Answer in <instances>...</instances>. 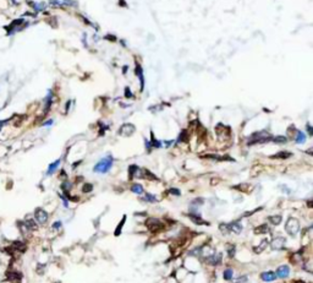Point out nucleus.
Returning a JSON list of instances; mask_svg holds the SVG:
<instances>
[{"label":"nucleus","mask_w":313,"mask_h":283,"mask_svg":"<svg viewBox=\"0 0 313 283\" xmlns=\"http://www.w3.org/2000/svg\"><path fill=\"white\" fill-rule=\"evenodd\" d=\"M113 162H114L113 157H111V156H108V157L103 158L102 161H99L98 163H97V164L94 165L93 170L95 172V173H107V172H109L110 168L113 167Z\"/></svg>","instance_id":"1"},{"label":"nucleus","mask_w":313,"mask_h":283,"mask_svg":"<svg viewBox=\"0 0 313 283\" xmlns=\"http://www.w3.org/2000/svg\"><path fill=\"white\" fill-rule=\"evenodd\" d=\"M285 231H286V233L289 235L295 237L298 233V231H300V223H298V221L294 217H289L286 221V224H285Z\"/></svg>","instance_id":"2"},{"label":"nucleus","mask_w":313,"mask_h":283,"mask_svg":"<svg viewBox=\"0 0 313 283\" xmlns=\"http://www.w3.org/2000/svg\"><path fill=\"white\" fill-rule=\"evenodd\" d=\"M146 226H147L148 229L150 232H153V233L159 232V231H162L164 228V224L160 222V221L157 219V218H153V217L147 218V221H146Z\"/></svg>","instance_id":"3"},{"label":"nucleus","mask_w":313,"mask_h":283,"mask_svg":"<svg viewBox=\"0 0 313 283\" xmlns=\"http://www.w3.org/2000/svg\"><path fill=\"white\" fill-rule=\"evenodd\" d=\"M34 218H36L37 221V223L39 224H45L48 222V213L45 210L43 209H40V207H38V209H36V211H34Z\"/></svg>","instance_id":"4"},{"label":"nucleus","mask_w":313,"mask_h":283,"mask_svg":"<svg viewBox=\"0 0 313 283\" xmlns=\"http://www.w3.org/2000/svg\"><path fill=\"white\" fill-rule=\"evenodd\" d=\"M285 238L284 237H276L272 240V243H270V246H272L273 250H283L285 248Z\"/></svg>","instance_id":"5"},{"label":"nucleus","mask_w":313,"mask_h":283,"mask_svg":"<svg viewBox=\"0 0 313 283\" xmlns=\"http://www.w3.org/2000/svg\"><path fill=\"white\" fill-rule=\"evenodd\" d=\"M135 125H132V124H124V125L120 128L119 130V135L121 136H131L132 134L135 133Z\"/></svg>","instance_id":"6"},{"label":"nucleus","mask_w":313,"mask_h":283,"mask_svg":"<svg viewBox=\"0 0 313 283\" xmlns=\"http://www.w3.org/2000/svg\"><path fill=\"white\" fill-rule=\"evenodd\" d=\"M204 261L207 262V264L212 265V266H218L220 262H221V254H217V255H215V253H214L213 255H211V256L206 257Z\"/></svg>","instance_id":"7"},{"label":"nucleus","mask_w":313,"mask_h":283,"mask_svg":"<svg viewBox=\"0 0 313 283\" xmlns=\"http://www.w3.org/2000/svg\"><path fill=\"white\" fill-rule=\"evenodd\" d=\"M275 274H276V277H279V278H286L290 274L289 266H285V265L279 266L278 267V270H276V272H275Z\"/></svg>","instance_id":"8"},{"label":"nucleus","mask_w":313,"mask_h":283,"mask_svg":"<svg viewBox=\"0 0 313 283\" xmlns=\"http://www.w3.org/2000/svg\"><path fill=\"white\" fill-rule=\"evenodd\" d=\"M261 278L264 281V282H273L276 279V274L275 272L273 271H267V272H263L261 274Z\"/></svg>","instance_id":"9"},{"label":"nucleus","mask_w":313,"mask_h":283,"mask_svg":"<svg viewBox=\"0 0 313 283\" xmlns=\"http://www.w3.org/2000/svg\"><path fill=\"white\" fill-rule=\"evenodd\" d=\"M6 277H8L9 281H12V282H18L22 279V274L17 271H9L6 273Z\"/></svg>","instance_id":"10"},{"label":"nucleus","mask_w":313,"mask_h":283,"mask_svg":"<svg viewBox=\"0 0 313 283\" xmlns=\"http://www.w3.org/2000/svg\"><path fill=\"white\" fill-rule=\"evenodd\" d=\"M228 226H229V231H230V232H234L235 234H240L241 231H242V226H241V223L239 222V221L231 222L230 224H228Z\"/></svg>","instance_id":"11"},{"label":"nucleus","mask_w":313,"mask_h":283,"mask_svg":"<svg viewBox=\"0 0 313 283\" xmlns=\"http://www.w3.org/2000/svg\"><path fill=\"white\" fill-rule=\"evenodd\" d=\"M189 218L192 221L193 223H196L198 226H202V224H209L208 222H206V221L202 219V217H201L199 215H196V213H190L189 215Z\"/></svg>","instance_id":"12"},{"label":"nucleus","mask_w":313,"mask_h":283,"mask_svg":"<svg viewBox=\"0 0 313 283\" xmlns=\"http://www.w3.org/2000/svg\"><path fill=\"white\" fill-rule=\"evenodd\" d=\"M12 249L13 250H17V251H20V253H25L26 251V244L25 243H22V241H13L12 243Z\"/></svg>","instance_id":"13"},{"label":"nucleus","mask_w":313,"mask_h":283,"mask_svg":"<svg viewBox=\"0 0 313 283\" xmlns=\"http://www.w3.org/2000/svg\"><path fill=\"white\" fill-rule=\"evenodd\" d=\"M291 152H288V151H281V152H278L276 155H274V156H272L270 158H275V160H286V158H289V157H291Z\"/></svg>","instance_id":"14"},{"label":"nucleus","mask_w":313,"mask_h":283,"mask_svg":"<svg viewBox=\"0 0 313 283\" xmlns=\"http://www.w3.org/2000/svg\"><path fill=\"white\" fill-rule=\"evenodd\" d=\"M268 244H269V241H268V239H264V240H262L261 241V244L258 245V248H253V251L256 253V254H261L264 249H266V248L268 246Z\"/></svg>","instance_id":"15"},{"label":"nucleus","mask_w":313,"mask_h":283,"mask_svg":"<svg viewBox=\"0 0 313 283\" xmlns=\"http://www.w3.org/2000/svg\"><path fill=\"white\" fill-rule=\"evenodd\" d=\"M25 224L27 226V228H28L30 231H36V229H37V227H38L37 222H36V221H34L33 218H27V219L25 221Z\"/></svg>","instance_id":"16"},{"label":"nucleus","mask_w":313,"mask_h":283,"mask_svg":"<svg viewBox=\"0 0 313 283\" xmlns=\"http://www.w3.org/2000/svg\"><path fill=\"white\" fill-rule=\"evenodd\" d=\"M268 232H269V227L267 224H261L253 229L254 234H264V233H268Z\"/></svg>","instance_id":"17"},{"label":"nucleus","mask_w":313,"mask_h":283,"mask_svg":"<svg viewBox=\"0 0 313 283\" xmlns=\"http://www.w3.org/2000/svg\"><path fill=\"white\" fill-rule=\"evenodd\" d=\"M136 75L141 80V89H143L144 87V80H143V71H142V67L140 64H136Z\"/></svg>","instance_id":"18"},{"label":"nucleus","mask_w":313,"mask_h":283,"mask_svg":"<svg viewBox=\"0 0 313 283\" xmlns=\"http://www.w3.org/2000/svg\"><path fill=\"white\" fill-rule=\"evenodd\" d=\"M59 164H60V160H57L55 162H53L52 164H49V167H48V170H47V174L48 175H52L55 170H57V168L59 167Z\"/></svg>","instance_id":"19"},{"label":"nucleus","mask_w":313,"mask_h":283,"mask_svg":"<svg viewBox=\"0 0 313 283\" xmlns=\"http://www.w3.org/2000/svg\"><path fill=\"white\" fill-rule=\"evenodd\" d=\"M141 177L144 178V179H149V180H158V178L153 173H150L149 170H147V169H142V175Z\"/></svg>","instance_id":"20"},{"label":"nucleus","mask_w":313,"mask_h":283,"mask_svg":"<svg viewBox=\"0 0 313 283\" xmlns=\"http://www.w3.org/2000/svg\"><path fill=\"white\" fill-rule=\"evenodd\" d=\"M268 219H269V222L272 223V224H274V226H279V224L281 223V221H283V218H281L280 215H276V216H269Z\"/></svg>","instance_id":"21"},{"label":"nucleus","mask_w":313,"mask_h":283,"mask_svg":"<svg viewBox=\"0 0 313 283\" xmlns=\"http://www.w3.org/2000/svg\"><path fill=\"white\" fill-rule=\"evenodd\" d=\"M28 4H31L32 5V8L36 10V11H43L44 9H45V4L44 3H39V4H37V3H32V1H28Z\"/></svg>","instance_id":"22"},{"label":"nucleus","mask_w":313,"mask_h":283,"mask_svg":"<svg viewBox=\"0 0 313 283\" xmlns=\"http://www.w3.org/2000/svg\"><path fill=\"white\" fill-rule=\"evenodd\" d=\"M131 191L132 192H135V194H142L143 192V186L141 185V184H134L131 186Z\"/></svg>","instance_id":"23"},{"label":"nucleus","mask_w":313,"mask_h":283,"mask_svg":"<svg viewBox=\"0 0 313 283\" xmlns=\"http://www.w3.org/2000/svg\"><path fill=\"white\" fill-rule=\"evenodd\" d=\"M295 141L297 143H303L306 141V135L302 133V131H297V135L295 137Z\"/></svg>","instance_id":"24"},{"label":"nucleus","mask_w":313,"mask_h":283,"mask_svg":"<svg viewBox=\"0 0 313 283\" xmlns=\"http://www.w3.org/2000/svg\"><path fill=\"white\" fill-rule=\"evenodd\" d=\"M140 170V168L137 165H130L129 168V174H130V179H134L135 175H137V172Z\"/></svg>","instance_id":"25"},{"label":"nucleus","mask_w":313,"mask_h":283,"mask_svg":"<svg viewBox=\"0 0 313 283\" xmlns=\"http://www.w3.org/2000/svg\"><path fill=\"white\" fill-rule=\"evenodd\" d=\"M125 221H126V216H124V217H122L121 222L119 223V226L116 227V229H115V232H114V235H115V237L120 235V233H121V229H122V226H124V223H125Z\"/></svg>","instance_id":"26"},{"label":"nucleus","mask_w":313,"mask_h":283,"mask_svg":"<svg viewBox=\"0 0 313 283\" xmlns=\"http://www.w3.org/2000/svg\"><path fill=\"white\" fill-rule=\"evenodd\" d=\"M270 141H273L274 143H285L288 141V139L285 136H275V137H272Z\"/></svg>","instance_id":"27"},{"label":"nucleus","mask_w":313,"mask_h":283,"mask_svg":"<svg viewBox=\"0 0 313 283\" xmlns=\"http://www.w3.org/2000/svg\"><path fill=\"white\" fill-rule=\"evenodd\" d=\"M187 140H189V133H187L186 130H182L181 131V134H180V136H179V142H186Z\"/></svg>","instance_id":"28"},{"label":"nucleus","mask_w":313,"mask_h":283,"mask_svg":"<svg viewBox=\"0 0 313 283\" xmlns=\"http://www.w3.org/2000/svg\"><path fill=\"white\" fill-rule=\"evenodd\" d=\"M232 274H234V272H232L231 268H226V270L224 271V279L225 281H231L232 279Z\"/></svg>","instance_id":"29"},{"label":"nucleus","mask_w":313,"mask_h":283,"mask_svg":"<svg viewBox=\"0 0 313 283\" xmlns=\"http://www.w3.org/2000/svg\"><path fill=\"white\" fill-rule=\"evenodd\" d=\"M226 250H228V255H229V257H234L235 251H236V248H235V245H228Z\"/></svg>","instance_id":"30"},{"label":"nucleus","mask_w":313,"mask_h":283,"mask_svg":"<svg viewBox=\"0 0 313 283\" xmlns=\"http://www.w3.org/2000/svg\"><path fill=\"white\" fill-rule=\"evenodd\" d=\"M144 201H148V202H155L157 201V197L152 194H146L144 195Z\"/></svg>","instance_id":"31"},{"label":"nucleus","mask_w":313,"mask_h":283,"mask_svg":"<svg viewBox=\"0 0 313 283\" xmlns=\"http://www.w3.org/2000/svg\"><path fill=\"white\" fill-rule=\"evenodd\" d=\"M219 229H220V232L223 233V234H228L229 232V226L228 224H225V223H221L220 226H219Z\"/></svg>","instance_id":"32"},{"label":"nucleus","mask_w":313,"mask_h":283,"mask_svg":"<svg viewBox=\"0 0 313 283\" xmlns=\"http://www.w3.org/2000/svg\"><path fill=\"white\" fill-rule=\"evenodd\" d=\"M92 190H93V185L92 184H85L83 185V189H82L83 192H91Z\"/></svg>","instance_id":"33"},{"label":"nucleus","mask_w":313,"mask_h":283,"mask_svg":"<svg viewBox=\"0 0 313 283\" xmlns=\"http://www.w3.org/2000/svg\"><path fill=\"white\" fill-rule=\"evenodd\" d=\"M150 145H152L153 147H160V142H159L158 140H155V139H154V136H153V134H152V143H150Z\"/></svg>","instance_id":"34"},{"label":"nucleus","mask_w":313,"mask_h":283,"mask_svg":"<svg viewBox=\"0 0 313 283\" xmlns=\"http://www.w3.org/2000/svg\"><path fill=\"white\" fill-rule=\"evenodd\" d=\"M61 226H62V223L60 222V221H58V222H55V223H53V226H52V228H53V229H55V231H58V229H60V228H61Z\"/></svg>","instance_id":"35"},{"label":"nucleus","mask_w":313,"mask_h":283,"mask_svg":"<svg viewBox=\"0 0 313 283\" xmlns=\"http://www.w3.org/2000/svg\"><path fill=\"white\" fill-rule=\"evenodd\" d=\"M125 97H127V98H131L132 97V93H131V89L127 87V88H125Z\"/></svg>","instance_id":"36"},{"label":"nucleus","mask_w":313,"mask_h":283,"mask_svg":"<svg viewBox=\"0 0 313 283\" xmlns=\"http://www.w3.org/2000/svg\"><path fill=\"white\" fill-rule=\"evenodd\" d=\"M192 204H193V205H196V207H197V205L203 204V199H196V200H193Z\"/></svg>","instance_id":"37"},{"label":"nucleus","mask_w":313,"mask_h":283,"mask_svg":"<svg viewBox=\"0 0 313 283\" xmlns=\"http://www.w3.org/2000/svg\"><path fill=\"white\" fill-rule=\"evenodd\" d=\"M246 281H247V277L246 276H242L239 279H235V283H242V282H246Z\"/></svg>","instance_id":"38"},{"label":"nucleus","mask_w":313,"mask_h":283,"mask_svg":"<svg viewBox=\"0 0 313 283\" xmlns=\"http://www.w3.org/2000/svg\"><path fill=\"white\" fill-rule=\"evenodd\" d=\"M169 192L172 195H180V190H177V189H170Z\"/></svg>","instance_id":"39"},{"label":"nucleus","mask_w":313,"mask_h":283,"mask_svg":"<svg viewBox=\"0 0 313 283\" xmlns=\"http://www.w3.org/2000/svg\"><path fill=\"white\" fill-rule=\"evenodd\" d=\"M49 4H52V5H57V6L61 5V3L59 1V0H49Z\"/></svg>","instance_id":"40"},{"label":"nucleus","mask_w":313,"mask_h":283,"mask_svg":"<svg viewBox=\"0 0 313 283\" xmlns=\"http://www.w3.org/2000/svg\"><path fill=\"white\" fill-rule=\"evenodd\" d=\"M307 130H308V134H309V136H312V134H313V133H312V128H311V125H309V124H307Z\"/></svg>","instance_id":"41"},{"label":"nucleus","mask_w":313,"mask_h":283,"mask_svg":"<svg viewBox=\"0 0 313 283\" xmlns=\"http://www.w3.org/2000/svg\"><path fill=\"white\" fill-rule=\"evenodd\" d=\"M52 124H53V120H48V121L43 123V125H44V126H48V125H52Z\"/></svg>","instance_id":"42"},{"label":"nucleus","mask_w":313,"mask_h":283,"mask_svg":"<svg viewBox=\"0 0 313 283\" xmlns=\"http://www.w3.org/2000/svg\"><path fill=\"white\" fill-rule=\"evenodd\" d=\"M105 38H107V39L109 38L110 40H113V42H115V40H116V38H114V36H110V34H109V36H107Z\"/></svg>","instance_id":"43"}]
</instances>
